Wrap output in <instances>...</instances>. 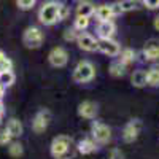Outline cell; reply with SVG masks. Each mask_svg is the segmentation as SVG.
<instances>
[{
	"label": "cell",
	"instance_id": "6da1fadb",
	"mask_svg": "<svg viewBox=\"0 0 159 159\" xmlns=\"http://www.w3.org/2000/svg\"><path fill=\"white\" fill-rule=\"evenodd\" d=\"M72 148H73L72 137H69V135H57V137L52 139L49 151H51V156L54 159H70V157H73Z\"/></svg>",
	"mask_w": 159,
	"mask_h": 159
},
{
	"label": "cell",
	"instance_id": "7a4b0ae2",
	"mask_svg": "<svg viewBox=\"0 0 159 159\" xmlns=\"http://www.w3.org/2000/svg\"><path fill=\"white\" fill-rule=\"evenodd\" d=\"M94 76H96V67L89 61H80L72 73L75 83H88Z\"/></svg>",
	"mask_w": 159,
	"mask_h": 159
},
{
	"label": "cell",
	"instance_id": "3957f363",
	"mask_svg": "<svg viewBox=\"0 0 159 159\" xmlns=\"http://www.w3.org/2000/svg\"><path fill=\"white\" fill-rule=\"evenodd\" d=\"M57 13H59L57 2H46L38 11V21L45 25H52L57 22Z\"/></svg>",
	"mask_w": 159,
	"mask_h": 159
},
{
	"label": "cell",
	"instance_id": "277c9868",
	"mask_svg": "<svg viewBox=\"0 0 159 159\" xmlns=\"http://www.w3.org/2000/svg\"><path fill=\"white\" fill-rule=\"evenodd\" d=\"M45 35L38 27H27L22 34V43L29 49H37L43 45Z\"/></svg>",
	"mask_w": 159,
	"mask_h": 159
},
{
	"label": "cell",
	"instance_id": "5b68a950",
	"mask_svg": "<svg viewBox=\"0 0 159 159\" xmlns=\"http://www.w3.org/2000/svg\"><path fill=\"white\" fill-rule=\"evenodd\" d=\"M91 135L97 143H108L111 140V129L100 121H94L91 126Z\"/></svg>",
	"mask_w": 159,
	"mask_h": 159
},
{
	"label": "cell",
	"instance_id": "8992f818",
	"mask_svg": "<svg viewBox=\"0 0 159 159\" xmlns=\"http://www.w3.org/2000/svg\"><path fill=\"white\" fill-rule=\"evenodd\" d=\"M48 61H49V64L52 65V67H56V69L65 67L67 62H69V52L65 51L62 46H56V48H52L49 51Z\"/></svg>",
	"mask_w": 159,
	"mask_h": 159
},
{
	"label": "cell",
	"instance_id": "52a82bcc",
	"mask_svg": "<svg viewBox=\"0 0 159 159\" xmlns=\"http://www.w3.org/2000/svg\"><path fill=\"white\" fill-rule=\"evenodd\" d=\"M142 130V121L140 119H130V121L124 126V130H123V140L126 143H132L135 142L139 134Z\"/></svg>",
	"mask_w": 159,
	"mask_h": 159
},
{
	"label": "cell",
	"instance_id": "ba28073f",
	"mask_svg": "<svg viewBox=\"0 0 159 159\" xmlns=\"http://www.w3.org/2000/svg\"><path fill=\"white\" fill-rule=\"evenodd\" d=\"M99 51L103 52L105 56L116 57L121 52V46L113 38H99Z\"/></svg>",
	"mask_w": 159,
	"mask_h": 159
},
{
	"label": "cell",
	"instance_id": "9c48e42d",
	"mask_svg": "<svg viewBox=\"0 0 159 159\" xmlns=\"http://www.w3.org/2000/svg\"><path fill=\"white\" fill-rule=\"evenodd\" d=\"M49 121H51V113L48 110H40L35 118H34V121H32V129L35 134H42V132H45L49 126Z\"/></svg>",
	"mask_w": 159,
	"mask_h": 159
},
{
	"label": "cell",
	"instance_id": "30bf717a",
	"mask_svg": "<svg viewBox=\"0 0 159 159\" xmlns=\"http://www.w3.org/2000/svg\"><path fill=\"white\" fill-rule=\"evenodd\" d=\"M76 43H78L80 49H83V51H88V52L99 51V40H96L91 34L81 32L76 38Z\"/></svg>",
	"mask_w": 159,
	"mask_h": 159
},
{
	"label": "cell",
	"instance_id": "8fae6325",
	"mask_svg": "<svg viewBox=\"0 0 159 159\" xmlns=\"http://www.w3.org/2000/svg\"><path fill=\"white\" fill-rule=\"evenodd\" d=\"M143 56L147 61H157L159 59V40L150 38L143 46Z\"/></svg>",
	"mask_w": 159,
	"mask_h": 159
},
{
	"label": "cell",
	"instance_id": "7c38bea8",
	"mask_svg": "<svg viewBox=\"0 0 159 159\" xmlns=\"http://www.w3.org/2000/svg\"><path fill=\"white\" fill-rule=\"evenodd\" d=\"M97 110H99L97 103L91 102V100H84V102H81V103L78 105V115L81 116V118H84V119H92V118H96Z\"/></svg>",
	"mask_w": 159,
	"mask_h": 159
},
{
	"label": "cell",
	"instance_id": "4fadbf2b",
	"mask_svg": "<svg viewBox=\"0 0 159 159\" xmlns=\"http://www.w3.org/2000/svg\"><path fill=\"white\" fill-rule=\"evenodd\" d=\"M115 32H116V25L111 19L110 21H100L99 25H97L99 38H113Z\"/></svg>",
	"mask_w": 159,
	"mask_h": 159
},
{
	"label": "cell",
	"instance_id": "5bb4252c",
	"mask_svg": "<svg viewBox=\"0 0 159 159\" xmlns=\"http://www.w3.org/2000/svg\"><path fill=\"white\" fill-rule=\"evenodd\" d=\"M76 150L81 154H91V153H94L97 150V142L94 139H83V140L78 142Z\"/></svg>",
	"mask_w": 159,
	"mask_h": 159
},
{
	"label": "cell",
	"instance_id": "9a60e30c",
	"mask_svg": "<svg viewBox=\"0 0 159 159\" xmlns=\"http://www.w3.org/2000/svg\"><path fill=\"white\" fill-rule=\"evenodd\" d=\"M94 15H96V18L99 19V22H100V21H110L111 18H115L113 10H111V5H99V7L96 8V11H94Z\"/></svg>",
	"mask_w": 159,
	"mask_h": 159
},
{
	"label": "cell",
	"instance_id": "2e32d148",
	"mask_svg": "<svg viewBox=\"0 0 159 159\" xmlns=\"http://www.w3.org/2000/svg\"><path fill=\"white\" fill-rule=\"evenodd\" d=\"M130 83L132 86H135V88H143V86H147V72L145 70H135L134 73H132L130 76Z\"/></svg>",
	"mask_w": 159,
	"mask_h": 159
},
{
	"label": "cell",
	"instance_id": "e0dca14e",
	"mask_svg": "<svg viewBox=\"0 0 159 159\" xmlns=\"http://www.w3.org/2000/svg\"><path fill=\"white\" fill-rule=\"evenodd\" d=\"M7 130L13 135V139H15V137H21V135H22L24 127H22L21 121H18V119L13 118V119H10V121L7 123Z\"/></svg>",
	"mask_w": 159,
	"mask_h": 159
},
{
	"label": "cell",
	"instance_id": "ac0fdd59",
	"mask_svg": "<svg viewBox=\"0 0 159 159\" xmlns=\"http://www.w3.org/2000/svg\"><path fill=\"white\" fill-rule=\"evenodd\" d=\"M94 11H96V7L92 3L81 2L76 7V16H88V18H91L92 15H94Z\"/></svg>",
	"mask_w": 159,
	"mask_h": 159
},
{
	"label": "cell",
	"instance_id": "d6986e66",
	"mask_svg": "<svg viewBox=\"0 0 159 159\" xmlns=\"http://www.w3.org/2000/svg\"><path fill=\"white\" fill-rule=\"evenodd\" d=\"M126 67L127 65L126 64H123L121 61H115V62H111V65H110V75L111 76H115V78H119V76H124V73H126Z\"/></svg>",
	"mask_w": 159,
	"mask_h": 159
},
{
	"label": "cell",
	"instance_id": "ffe728a7",
	"mask_svg": "<svg viewBox=\"0 0 159 159\" xmlns=\"http://www.w3.org/2000/svg\"><path fill=\"white\" fill-rule=\"evenodd\" d=\"M147 83L150 86H159V65H154L147 72Z\"/></svg>",
	"mask_w": 159,
	"mask_h": 159
},
{
	"label": "cell",
	"instance_id": "44dd1931",
	"mask_svg": "<svg viewBox=\"0 0 159 159\" xmlns=\"http://www.w3.org/2000/svg\"><path fill=\"white\" fill-rule=\"evenodd\" d=\"M119 61H121L123 64H126V65H129V64H132L135 61V57H137V52L134 51V49H130V48H126V49H123L121 52H119Z\"/></svg>",
	"mask_w": 159,
	"mask_h": 159
},
{
	"label": "cell",
	"instance_id": "7402d4cb",
	"mask_svg": "<svg viewBox=\"0 0 159 159\" xmlns=\"http://www.w3.org/2000/svg\"><path fill=\"white\" fill-rule=\"evenodd\" d=\"M15 73H13L11 70H7V72H0V84H2L3 88H10L13 86V83H15Z\"/></svg>",
	"mask_w": 159,
	"mask_h": 159
},
{
	"label": "cell",
	"instance_id": "603a6c76",
	"mask_svg": "<svg viewBox=\"0 0 159 159\" xmlns=\"http://www.w3.org/2000/svg\"><path fill=\"white\" fill-rule=\"evenodd\" d=\"M118 5H119L123 13H127V11H132V10H137L140 2L139 0H119Z\"/></svg>",
	"mask_w": 159,
	"mask_h": 159
},
{
	"label": "cell",
	"instance_id": "cb8c5ba5",
	"mask_svg": "<svg viewBox=\"0 0 159 159\" xmlns=\"http://www.w3.org/2000/svg\"><path fill=\"white\" fill-rule=\"evenodd\" d=\"M8 154L11 157H21L24 154V148L19 142H11L8 145Z\"/></svg>",
	"mask_w": 159,
	"mask_h": 159
},
{
	"label": "cell",
	"instance_id": "d4e9b609",
	"mask_svg": "<svg viewBox=\"0 0 159 159\" xmlns=\"http://www.w3.org/2000/svg\"><path fill=\"white\" fill-rule=\"evenodd\" d=\"M88 25H89V18L88 16H76L75 25H73L75 29H78L80 32H84L88 29Z\"/></svg>",
	"mask_w": 159,
	"mask_h": 159
},
{
	"label": "cell",
	"instance_id": "484cf974",
	"mask_svg": "<svg viewBox=\"0 0 159 159\" xmlns=\"http://www.w3.org/2000/svg\"><path fill=\"white\" fill-rule=\"evenodd\" d=\"M7 70H13V62L10 57H7L2 51H0V72H7Z\"/></svg>",
	"mask_w": 159,
	"mask_h": 159
},
{
	"label": "cell",
	"instance_id": "4316f807",
	"mask_svg": "<svg viewBox=\"0 0 159 159\" xmlns=\"http://www.w3.org/2000/svg\"><path fill=\"white\" fill-rule=\"evenodd\" d=\"M81 34L78 29H75V27H72V29H67L64 32V40L65 42H76V38H78V35Z\"/></svg>",
	"mask_w": 159,
	"mask_h": 159
},
{
	"label": "cell",
	"instance_id": "83f0119b",
	"mask_svg": "<svg viewBox=\"0 0 159 159\" xmlns=\"http://www.w3.org/2000/svg\"><path fill=\"white\" fill-rule=\"evenodd\" d=\"M37 3V0H16V5L19 10L22 11H27V10H32Z\"/></svg>",
	"mask_w": 159,
	"mask_h": 159
},
{
	"label": "cell",
	"instance_id": "f1b7e54d",
	"mask_svg": "<svg viewBox=\"0 0 159 159\" xmlns=\"http://www.w3.org/2000/svg\"><path fill=\"white\" fill-rule=\"evenodd\" d=\"M69 13H70V10H69V7H67V5H64V3H59V13H57V21H64L65 18L69 16Z\"/></svg>",
	"mask_w": 159,
	"mask_h": 159
},
{
	"label": "cell",
	"instance_id": "f546056e",
	"mask_svg": "<svg viewBox=\"0 0 159 159\" xmlns=\"http://www.w3.org/2000/svg\"><path fill=\"white\" fill-rule=\"evenodd\" d=\"M11 139H13V135L10 134L7 129L3 132H0V145H10L11 143Z\"/></svg>",
	"mask_w": 159,
	"mask_h": 159
},
{
	"label": "cell",
	"instance_id": "4dcf8cb0",
	"mask_svg": "<svg viewBox=\"0 0 159 159\" xmlns=\"http://www.w3.org/2000/svg\"><path fill=\"white\" fill-rule=\"evenodd\" d=\"M110 159H124V153L119 148H113L110 151Z\"/></svg>",
	"mask_w": 159,
	"mask_h": 159
},
{
	"label": "cell",
	"instance_id": "1f68e13d",
	"mask_svg": "<svg viewBox=\"0 0 159 159\" xmlns=\"http://www.w3.org/2000/svg\"><path fill=\"white\" fill-rule=\"evenodd\" d=\"M142 2H143L145 7L150 8V10H156V8H159V0H142Z\"/></svg>",
	"mask_w": 159,
	"mask_h": 159
},
{
	"label": "cell",
	"instance_id": "d6a6232c",
	"mask_svg": "<svg viewBox=\"0 0 159 159\" xmlns=\"http://www.w3.org/2000/svg\"><path fill=\"white\" fill-rule=\"evenodd\" d=\"M3 94H5V88L0 84V100H2V97H3Z\"/></svg>",
	"mask_w": 159,
	"mask_h": 159
},
{
	"label": "cell",
	"instance_id": "836d02e7",
	"mask_svg": "<svg viewBox=\"0 0 159 159\" xmlns=\"http://www.w3.org/2000/svg\"><path fill=\"white\" fill-rule=\"evenodd\" d=\"M154 29H156V30H159V16L154 19Z\"/></svg>",
	"mask_w": 159,
	"mask_h": 159
},
{
	"label": "cell",
	"instance_id": "e575fe53",
	"mask_svg": "<svg viewBox=\"0 0 159 159\" xmlns=\"http://www.w3.org/2000/svg\"><path fill=\"white\" fill-rule=\"evenodd\" d=\"M3 111H5V105H3L2 100H0V115H3Z\"/></svg>",
	"mask_w": 159,
	"mask_h": 159
},
{
	"label": "cell",
	"instance_id": "d590c367",
	"mask_svg": "<svg viewBox=\"0 0 159 159\" xmlns=\"http://www.w3.org/2000/svg\"><path fill=\"white\" fill-rule=\"evenodd\" d=\"M0 121H2V115H0Z\"/></svg>",
	"mask_w": 159,
	"mask_h": 159
}]
</instances>
